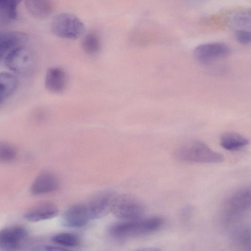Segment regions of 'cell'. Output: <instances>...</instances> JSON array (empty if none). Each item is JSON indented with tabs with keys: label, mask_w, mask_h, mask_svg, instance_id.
Segmentation results:
<instances>
[{
	"label": "cell",
	"mask_w": 251,
	"mask_h": 251,
	"mask_svg": "<svg viewBox=\"0 0 251 251\" xmlns=\"http://www.w3.org/2000/svg\"><path fill=\"white\" fill-rule=\"evenodd\" d=\"M163 223V220L157 216L143 217L116 223L110 226L109 232L117 238L135 237L156 232L161 228Z\"/></svg>",
	"instance_id": "obj_1"
},
{
	"label": "cell",
	"mask_w": 251,
	"mask_h": 251,
	"mask_svg": "<svg viewBox=\"0 0 251 251\" xmlns=\"http://www.w3.org/2000/svg\"><path fill=\"white\" fill-rule=\"evenodd\" d=\"M174 156L179 161L191 163L215 164L225 159L223 154L199 141H190L180 145L175 151Z\"/></svg>",
	"instance_id": "obj_2"
},
{
	"label": "cell",
	"mask_w": 251,
	"mask_h": 251,
	"mask_svg": "<svg viewBox=\"0 0 251 251\" xmlns=\"http://www.w3.org/2000/svg\"><path fill=\"white\" fill-rule=\"evenodd\" d=\"M145 206L135 196L129 194L116 195L111 212L122 221H130L144 217Z\"/></svg>",
	"instance_id": "obj_3"
},
{
	"label": "cell",
	"mask_w": 251,
	"mask_h": 251,
	"mask_svg": "<svg viewBox=\"0 0 251 251\" xmlns=\"http://www.w3.org/2000/svg\"><path fill=\"white\" fill-rule=\"evenodd\" d=\"M85 25L75 15L61 13L56 15L51 23V29L56 36L67 39H76L83 34Z\"/></svg>",
	"instance_id": "obj_4"
},
{
	"label": "cell",
	"mask_w": 251,
	"mask_h": 251,
	"mask_svg": "<svg viewBox=\"0 0 251 251\" xmlns=\"http://www.w3.org/2000/svg\"><path fill=\"white\" fill-rule=\"evenodd\" d=\"M251 205L250 187L241 188L227 199L225 205L226 216L230 221L236 220L250 210Z\"/></svg>",
	"instance_id": "obj_5"
},
{
	"label": "cell",
	"mask_w": 251,
	"mask_h": 251,
	"mask_svg": "<svg viewBox=\"0 0 251 251\" xmlns=\"http://www.w3.org/2000/svg\"><path fill=\"white\" fill-rule=\"evenodd\" d=\"M230 51L229 47L225 43L211 42L196 47L194 50L193 55L198 63L207 65L227 56Z\"/></svg>",
	"instance_id": "obj_6"
},
{
	"label": "cell",
	"mask_w": 251,
	"mask_h": 251,
	"mask_svg": "<svg viewBox=\"0 0 251 251\" xmlns=\"http://www.w3.org/2000/svg\"><path fill=\"white\" fill-rule=\"evenodd\" d=\"M116 194L111 190L100 191L85 203L90 220L104 217L111 212Z\"/></svg>",
	"instance_id": "obj_7"
},
{
	"label": "cell",
	"mask_w": 251,
	"mask_h": 251,
	"mask_svg": "<svg viewBox=\"0 0 251 251\" xmlns=\"http://www.w3.org/2000/svg\"><path fill=\"white\" fill-rule=\"evenodd\" d=\"M5 65L11 71L22 74L31 67L32 58L29 51L23 47H17L11 50L5 56Z\"/></svg>",
	"instance_id": "obj_8"
},
{
	"label": "cell",
	"mask_w": 251,
	"mask_h": 251,
	"mask_svg": "<svg viewBox=\"0 0 251 251\" xmlns=\"http://www.w3.org/2000/svg\"><path fill=\"white\" fill-rule=\"evenodd\" d=\"M27 236L26 230L21 226L2 229L0 231V251H17Z\"/></svg>",
	"instance_id": "obj_9"
},
{
	"label": "cell",
	"mask_w": 251,
	"mask_h": 251,
	"mask_svg": "<svg viewBox=\"0 0 251 251\" xmlns=\"http://www.w3.org/2000/svg\"><path fill=\"white\" fill-rule=\"evenodd\" d=\"M90 220L86 203L72 205L64 212L62 224L67 227L78 228L86 225Z\"/></svg>",
	"instance_id": "obj_10"
},
{
	"label": "cell",
	"mask_w": 251,
	"mask_h": 251,
	"mask_svg": "<svg viewBox=\"0 0 251 251\" xmlns=\"http://www.w3.org/2000/svg\"><path fill=\"white\" fill-rule=\"evenodd\" d=\"M59 186L60 182L57 176L50 172H46L36 177L30 190L34 195H44L55 192Z\"/></svg>",
	"instance_id": "obj_11"
},
{
	"label": "cell",
	"mask_w": 251,
	"mask_h": 251,
	"mask_svg": "<svg viewBox=\"0 0 251 251\" xmlns=\"http://www.w3.org/2000/svg\"><path fill=\"white\" fill-rule=\"evenodd\" d=\"M59 210L55 204L50 201L41 202L28 210L25 218L30 222H37L55 217Z\"/></svg>",
	"instance_id": "obj_12"
},
{
	"label": "cell",
	"mask_w": 251,
	"mask_h": 251,
	"mask_svg": "<svg viewBox=\"0 0 251 251\" xmlns=\"http://www.w3.org/2000/svg\"><path fill=\"white\" fill-rule=\"evenodd\" d=\"M67 81V74L63 69L58 67H51L46 72L45 86L50 93H60L65 90Z\"/></svg>",
	"instance_id": "obj_13"
},
{
	"label": "cell",
	"mask_w": 251,
	"mask_h": 251,
	"mask_svg": "<svg viewBox=\"0 0 251 251\" xmlns=\"http://www.w3.org/2000/svg\"><path fill=\"white\" fill-rule=\"evenodd\" d=\"M25 38V35L20 32H0V60L11 50L19 47Z\"/></svg>",
	"instance_id": "obj_14"
},
{
	"label": "cell",
	"mask_w": 251,
	"mask_h": 251,
	"mask_svg": "<svg viewBox=\"0 0 251 251\" xmlns=\"http://www.w3.org/2000/svg\"><path fill=\"white\" fill-rule=\"evenodd\" d=\"M220 144L225 150L230 151H239L249 144V140L243 135L234 132H227L222 135Z\"/></svg>",
	"instance_id": "obj_15"
},
{
	"label": "cell",
	"mask_w": 251,
	"mask_h": 251,
	"mask_svg": "<svg viewBox=\"0 0 251 251\" xmlns=\"http://www.w3.org/2000/svg\"><path fill=\"white\" fill-rule=\"evenodd\" d=\"M25 6L28 12L37 18H45L53 12L54 5L48 0H29L25 1Z\"/></svg>",
	"instance_id": "obj_16"
},
{
	"label": "cell",
	"mask_w": 251,
	"mask_h": 251,
	"mask_svg": "<svg viewBox=\"0 0 251 251\" xmlns=\"http://www.w3.org/2000/svg\"><path fill=\"white\" fill-rule=\"evenodd\" d=\"M17 85V79L14 75L7 72L0 73V104L14 92Z\"/></svg>",
	"instance_id": "obj_17"
},
{
	"label": "cell",
	"mask_w": 251,
	"mask_h": 251,
	"mask_svg": "<svg viewBox=\"0 0 251 251\" xmlns=\"http://www.w3.org/2000/svg\"><path fill=\"white\" fill-rule=\"evenodd\" d=\"M20 2L17 0H0V23H9L17 19Z\"/></svg>",
	"instance_id": "obj_18"
},
{
	"label": "cell",
	"mask_w": 251,
	"mask_h": 251,
	"mask_svg": "<svg viewBox=\"0 0 251 251\" xmlns=\"http://www.w3.org/2000/svg\"><path fill=\"white\" fill-rule=\"evenodd\" d=\"M82 48L87 54L93 55L97 53L100 48L99 37L95 34L90 33L86 35L82 41Z\"/></svg>",
	"instance_id": "obj_19"
},
{
	"label": "cell",
	"mask_w": 251,
	"mask_h": 251,
	"mask_svg": "<svg viewBox=\"0 0 251 251\" xmlns=\"http://www.w3.org/2000/svg\"><path fill=\"white\" fill-rule=\"evenodd\" d=\"M52 241L57 244L70 247L77 246L80 243L78 236L72 233H60L54 235Z\"/></svg>",
	"instance_id": "obj_20"
},
{
	"label": "cell",
	"mask_w": 251,
	"mask_h": 251,
	"mask_svg": "<svg viewBox=\"0 0 251 251\" xmlns=\"http://www.w3.org/2000/svg\"><path fill=\"white\" fill-rule=\"evenodd\" d=\"M229 21L233 25L250 27V10L242 9L233 12L229 17Z\"/></svg>",
	"instance_id": "obj_21"
},
{
	"label": "cell",
	"mask_w": 251,
	"mask_h": 251,
	"mask_svg": "<svg viewBox=\"0 0 251 251\" xmlns=\"http://www.w3.org/2000/svg\"><path fill=\"white\" fill-rule=\"evenodd\" d=\"M17 155L16 151L10 144L0 141V162H10L14 160Z\"/></svg>",
	"instance_id": "obj_22"
},
{
	"label": "cell",
	"mask_w": 251,
	"mask_h": 251,
	"mask_svg": "<svg viewBox=\"0 0 251 251\" xmlns=\"http://www.w3.org/2000/svg\"><path fill=\"white\" fill-rule=\"evenodd\" d=\"M235 38L240 44L247 45L251 40V34L249 31L245 29H238L235 32Z\"/></svg>",
	"instance_id": "obj_23"
},
{
	"label": "cell",
	"mask_w": 251,
	"mask_h": 251,
	"mask_svg": "<svg viewBox=\"0 0 251 251\" xmlns=\"http://www.w3.org/2000/svg\"><path fill=\"white\" fill-rule=\"evenodd\" d=\"M45 249L46 251H71L65 248L50 245L45 246Z\"/></svg>",
	"instance_id": "obj_24"
},
{
	"label": "cell",
	"mask_w": 251,
	"mask_h": 251,
	"mask_svg": "<svg viewBox=\"0 0 251 251\" xmlns=\"http://www.w3.org/2000/svg\"><path fill=\"white\" fill-rule=\"evenodd\" d=\"M134 251H163L161 249L155 247L143 248Z\"/></svg>",
	"instance_id": "obj_25"
}]
</instances>
